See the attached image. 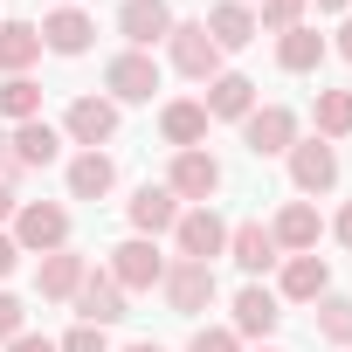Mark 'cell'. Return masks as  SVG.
<instances>
[{
  "label": "cell",
  "mask_w": 352,
  "mask_h": 352,
  "mask_svg": "<svg viewBox=\"0 0 352 352\" xmlns=\"http://www.w3.org/2000/svg\"><path fill=\"white\" fill-rule=\"evenodd\" d=\"M173 242H180V263H208L214 270V256H228V221L214 208H187L173 221Z\"/></svg>",
  "instance_id": "obj_1"
},
{
  "label": "cell",
  "mask_w": 352,
  "mask_h": 352,
  "mask_svg": "<svg viewBox=\"0 0 352 352\" xmlns=\"http://www.w3.org/2000/svg\"><path fill=\"white\" fill-rule=\"evenodd\" d=\"M166 49H173V69L194 76V83H214V76H221V49H214V35H208L201 21H173Z\"/></svg>",
  "instance_id": "obj_2"
},
{
  "label": "cell",
  "mask_w": 352,
  "mask_h": 352,
  "mask_svg": "<svg viewBox=\"0 0 352 352\" xmlns=\"http://www.w3.org/2000/svg\"><path fill=\"white\" fill-rule=\"evenodd\" d=\"M166 194H173V201H201V208H208V201L221 194V159H214V152H201V145H194V152H173Z\"/></svg>",
  "instance_id": "obj_3"
},
{
  "label": "cell",
  "mask_w": 352,
  "mask_h": 352,
  "mask_svg": "<svg viewBox=\"0 0 352 352\" xmlns=\"http://www.w3.org/2000/svg\"><path fill=\"white\" fill-rule=\"evenodd\" d=\"M14 249H42V256L69 249V214H63L56 201H28V208H14Z\"/></svg>",
  "instance_id": "obj_4"
},
{
  "label": "cell",
  "mask_w": 352,
  "mask_h": 352,
  "mask_svg": "<svg viewBox=\"0 0 352 352\" xmlns=\"http://www.w3.org/2000/svg\"><path fill=\"white\" fill-rule=\"evenodd\" d=\"M159 290H166L173 318H201V311L214 304V270H208V263H166Z\"/></svg>",
  "instance_id": "obj_5"
},
{
  "label": "cell",
  "mask_w": 352,
  "mask_h": 352,
  "mask_svg": "<svg viewBox=\"0 0 352 352\" xmlns=\"http://www.w3.org/2000/svg\"><path fill=\"white\" fill-rule=\"evenodd\" d=\"M242 145H249L256 159L290 152V145H297V111H290V104H263V111H249V118H242Z\"/></svg>",
  "instance_id": "obj_6"
},
{
  "label": "cell",
  "mask_w": 352,
  "mask_h": 352,
  "mask_svg": "<svg viewBox=\"0 0 352 352\" xmlns=\"http://www.w3.org/2000/svg\"><path fill=\"white\" fill-rule=\"evenodd\" d=\"M290 180H297V194H331V187H338V152H331V138H297V145H290Z\"/></svg>",
  "instance_id": "obj_7"
},
{
  "label": "cell",
  "mask_w": 352,
  "mask_h": 352,
  "mask_svg": "<svg viewBox=\"0 0 352 352\" xmlns=\"http://www.w3.org/2000/svg\"><path fill=\"white\" fill-rule=\"evenodd\" d=\"M104 83H111L118 104H152V90H159V63H152L145 49H124V56H111Z\"/></svg>",
  "instance_id": "obj_8"
},
{
  "label": "cell",
  "mask_w": 352,
  "mask_h": 352,
  "mask_svg": "<svg viewBox=\"0 0 352 352\" xmlns=\"http://www.w3.org/2000/svg\"><path fill=\"white\" fill-rule=\"evenodd\" d=\"M63 131H69L83 152H104V145L118 138V104H111V97H76L69 118H63Z\"/></svg>",
  "instance_id": "obj_9"
},
{
  "label": "cell",
  "mask_w": 352,
  "mask_h": 352,
  "mask_svg": "<svg viewBox=\"0 0 352 352\" xmlns=\"http://www.w3.org/2000/svg\"><path fill=\"white\" fill-rule=\"evenodd\" d=\"M159 276H166V256H159L145 235H131V242L111 249V283H118V290H152Z\"/></svg>",
  "instance_id": "obj_10"
},
{
  "label": "cell",
  "mask_w": 352,
  "mask_h": 352,
  "mask_svg": "<svg viewBox=\"0 0 352 352\" xmlns=\"http://www.w3.org/2000/svg\"><path fill=\"white\" fill-rule=\"evenodd\" d=\"M76 318H83V324H97V331L124 318V290L111 283V270H90V276L76 283Z\"/></svg>",
  "instance_id": "obj_11"
},
{
  "label": "cell",
  "mask_w": 352,
  "mask_h": 352,
  "mask_svg": "<svg viewBox=\"0 0 352 352\" xmlns=\"http://www.w3.org/2000/svg\"><path fill=\"white\" fill-rule=\"evenodd\" d=\"M118 28H124V42H131V49H152V42H166V35H173V8H166V0H124Z\"/></svg>",
  "instance_id": "obj_12"
},
{
  "label": "cell",
  "mask_w": 352,
  "mask_h": 352,
  "mask_svg": "<svg viewBox=\"0 0 352 352\" xmlns=\"http://www.w3.org/2000/svg\"><path fill=\"white\" fill-rule=\"evenodd\" d=\"M228 256H235V263H242L249 276H270L283 249H276V235H270L263 221H242V228H228Z\"/></svg>",
  "instance_id": "obj_13"
},
{
  "label": "cell",
  "mask_w": 352,
  "mask_h": 352,
  "mask_svg": "<svg viewBox=\"0 0 352 352\" xmlns=\"http://www.w3.org/2000/svg\"><path fill=\"white\" fill-rule=\"evenodd\" d=\"M276 318H283V297H276V290L249 283V290L235 297V338H270V331H276Z\"/></svg>",
  "instance_id": "obj_14"
},
{
  "label": "cell",
  "mask_w": 352,
  "mask_h": 352,
  "mask_svg": "<svg viewBox=\"0 0 352 352\" xmlns=\"http://www.w3.org/2000/svg\"><path fill=\"white\" fill-rule=\"evenodd\" d=\"M118 187V159L111 152H76L69 159V201H104Z\"/></svg>",
  "instance_id": "obj_15"
},
{
  "label": "cell",
  "mask_w": 352,
  "mask_h": 352,
  "mask_svg": "<svg viewBox=\"0 0 352 352\" xmlns=\"http://www.w3.org/2000/svg\"><path fill=\"white\" fill-rule=\"evenodd\" d=\"M201 28L214 35V49H221V56H228V49H249V42L263 35V28H256V8H242V0H221V8H214Z\"/></svg>",
  "instance_id": "obj_16"
},
{
  "label": "cell",
  "mask_w": 352,
  "mask_h": 352,
  "mask_svg": "<svg viewBox=\"0 0 352 352\" xmlns=\"http://www.w3.org/2000/svg\"><path fill=\"white\" fill-rule=\"evenodd\" d=\"M90 35H97V21H90L83 8H56V14L42 21V49H56V56H83Z\"/></svg>",
  "instance_id": "obj_17"
},
{
  "label": "cell",
  "mask_w": 352,
  "mask_h": 352,
  "mask_svg": "<svg viewBox=\"0 0 352 352\" xmlns=\"http://www.w3.org/2000/svg\"><path fill=\"white\" fill-rule=\"evenodd\" d=\"M270 235H276V249L311 256V249H318V235H324V221H318V208H311V201H290V208L276 214V228H270Z\"/></svg>",
  "instance_id": "obj_18"
},
{
  "label": "cell",
  "mask_w": 352,
  "mask_h": 352,
  "mask_svg": "<svg viewBox=\"0 0 352 352\" xmlns=\"http://www.w3.org/2000/svg\"><path fill=\"white\" fill-rule=\"evenodd\" d=\"M324 290H331V270H324V256H318V249L283 263V297H290V304H318Z\"/></svg>",
  "instance_id": "obj_19"
},
{
  "label": "cell",
  "mask_w": 352,
  "mask_h": 352,
  "mask_svg": "<svg viewBox=\"0 0 352 352\" xmlns=\"http://www.w3.org/2000/svg\"><path fill=\"white\" fill-rule=\"evenodd\" d=\"M35 56H42V28L35 21H0V76H28Z\"/></svg>",
  "instance_id": "obj_20"
},
{
  "label": "cell",
  "mask_w": 352,
  "mask_h": 352,
  "mask_svg": "<svg viewBox=\"0 0 352 352\" xmlns=\"http://www.w3.org/2000/svg\"><path fill=\"white\" fill-rule=\"evenodd\" d=\"M159 131H166L173 152H194V145L208 138V104H187V97L166 104V111H159Z\"/></svg>",
  "instance_id": "obj_21"
},
{
  "label": "cell",
  "mask_w": 352,
  "mask_h": 352,
  "mask_svg": "<svg viewBox=\"0 0 352 352\" xmlns=\"http://www.w3.org/2000/svg\"><path fill=\"white\" fill-rule=\"evenodd\" d=\"M249 111H256V83L242 69H221L208 83V118H249Z\"/></svg>",
  "instance_id": "obj_22"
},
{
  "label": "cell",
  "mask_w": 352,
  "mask_h": 352,
  "mask_svg": "<svg viewBox=\"0 0 352 352\" xmlns=\"http://www.w3.org/2000/svg\"><path fill=\"white\" fill-rule=\"evenodd\" d=\"M90 276V263L76 256V249H56V256H42V270H35V290L42 297H76V283Z\"/></svg>",
  "instance_id": "obj_23"
},
{
  "label": "cell",
  "mask_w": 352,
  "mask_h": 352,
  "mask_svg": "<svg viewBox=\"0 0 352 352\" xmlns=\"http://www.w3.org/2000/svg\"><path fill=\"white\" fill-rule=\"evenodd\" d=\"M173 221H180V201H173L166 187H138L131 194V228L138 235H166Z\"/></svg>",
  "instance_id": "obj_24"
},
{
  "label": "cell",
  "mask_w": 352,
  "mask_h": 352,
  "mask_svg": "<svg viewBox=\"0 0 352 352\" xmlns=\"http://www.w3.org/2000/svg\"><path fill=\"white\" fill-rule=\"evenodd\" d=\"M276 63H283L290 76H311V69L324 63V35H318V28H304V21H297V28H283V42H276Z\"/></svg>",
  "instance_id": "obj_25"
},
{
  "label": "cell",
  "mask_w": 352,
  "mask_h": 352,
  "mask_svg": "<svg viewBox=\"0 0 352 352\" xmlns=\"http://www.w3.org/2000/svg\"><path fill=\"white\" fill-rule=\"evenodd\" d=\"M14 159H21V166H56V159H63V138H56V124H42V118L14 124Z\"/></svg>",
  "instance_id": "obj_26"
},
{
  "label": "cell",
  "mask_w": 352,
  "mask_h": 352,
  "mask_svg": "<svg viewBox=\"0 0 352 352\" xmlns=\"http://www.w3.org/2000/svg\"><path fill=\"white\" fill-rule=\"evenodd\" d=\"M318 138H352V90H318Z\"/></svg>",
  "instance_id": "obj_27"
},
{
  "label": "cell",
  "mask_w": 352,
  "mask_h": 352,
  "mask_svg": "<svg viewBox=\"0 0 352 352\" xmlns=\"http://www.w3.org/2000/svg\"><path fill=\"white\" fill-rule=\"evenodd\" d=\"M0 118H14V124L42 118V83H28V76H8V83H0Z\"/></svg>",
  "instance_id": "obj_28"
},
{
  "label": "cell",
  "mask_w": 352,
  "mask_h": 352,
  "mask_svg": "<svg viewBox=\"0 0 352 352\" xmlns=\"http://www.w3.org/2000/svg\"><path fill=\"white\" fill-rule=\"evenodd\" d=\"M318 338H331V345H352V297H318Z\"/></svg>",
  "instance_id": "obj_29"
},
{
  "label": "cell",
  "mask_w": 352,
  "mask_h": 352,
  "mask_svg": "<svg viewBox=\"0 0 352 352\" xmlns=\"http://www.w3.org/2000/svg\"><path fill=\"white\" fill-rule=\"evenodd\" d=\"M297 14H304V0H263V14H256V28L283 35V28H297Z\"/></svg>",
  "instance_id": "obj_30"
},
{
  "label": "cell",
  "mask_w": 352,
  "mask_h": 352,
  "mask_svg": "<svg viewBox=\"0 0 352 352\" xmlns=\"http://www.w3.org/2000/svg\"><path fill=\"white\" fill-rule=\"evenodd\" d=\"M56 352H111V338H104L97 324H76V331H69V338H63Z\"/></svg>",
  "instance_id": "obj_31"
},
{
  "label": "cell",
  "mask_w": 352,
  "mask_h": 352,
  "mask_svg": "<svg viewBox=\"0 0 352 352\" xmlns=\"http://www.w3.org/2000/svg\"><path fill=\"white\" fill-rule=\"evenodd\" d=\"M21 318H28V311H21V297L0 290V345H14V338H21Z\"/></svg>",
  "instance_id": "obj_32"
},
{
  "label": "cell",
  "mask_w": 352,
  "mask_h": 352,
  "mask_svg": "<svg viewBox=\"0 0 352 352\" xmlns=\"http://www.w3.org/2000/svg\"><path fill=\"white\" fill-rule=\"evenodd\" d=\"M187 352H242V338H235V331H194Z\"/></svg>",
  "instance_id": "obj_33"
},
{
  "label": "cell",
  "mask_w": 352,
  "mask_h": 352,
  "mask_svg": "<svg viewBox=\"0 0 352 352\" xmlns=\"http://www.w3.org/2000/svg\"><path fill=\"white\" fill-rule=\"evenodd\" d=\"M21 180V159H14V131H0V187Z\"/></svg>",
  "instance_id": "obj_34"
},
{
  "label": "cell",
  "mask_w": 352,
  "mask_h": 352,
  "mask_svg": "<svg viewBox=\"0 0 352 352\" xmlns=\"http://www.w3.org/2000/svg\"><path fill=\"white\" fill-rule=\"evenodd\" d=\"M8 352H56V338H35V331H21V338H14Z\"/></svg>",
  "instance_id": "obj_35"
},
{
  "label": "cell",
  "mask_w": 352,
  "mask_h": 352,
  "mask_svg": "<svg viewBox=\"0 0 352 352\" xmlns=\"http://www.w3.org/2000/svg\"><path fill=\"white\" fill-rule=\"evenodd\" d=\"M14 263H21V249H14V235H0V276H8Z\"/></svg>",
  "instance_id": "obj_36"
},
{
  "label": "cell",
  "mask_w": 352,
  "mask_h": 352,
  "mask_svg": "<svg viewBox=\"0 0 352 352\" xmlns=\"http://www.w3.org/2000/svg\"><path fill=\"white\" fill-rule=\"evenodd\" d=\"M331 228H338V242H345V249H352V201H345V214H338V221H331Z\"/></svg>",
  "instance_id": "obj_37"
},
{
  "label": "cell",
  "mask_w": 352,
  "mask_h": 352,
  "mask_svg": "<svg viewBox=\"0 0 352 352\" xmlns=\"http://www.w3.org/2000/svg\"><path fill=\"white\" fill-rule=\"evenodd\" d=\"M338 56H345V63H352V21H345V28H338Z\"/></svg>",
  "instance_id": "obj_38"
},
{
  "label": "cell",
  "mask_w": 352,
  "mask_h": 352,
  "mask_svg": "<svg viewBox=\"0 0 352 352\" xmlns=\"http://www.w3.org/2000/svg\"><path fill=\"white\" fill-rule=\"evenodd\" d=\"M14 214V187H0V221H8Z\"/></svg>",
  "instance_id": "obj_39"
},
{
  "label": "cell",
  "mask_w": 352,
  "mask_h": 352,
  "mask_svg": "<svg viewBox=\"0 0 352 352\" xmlns=\"http://www.w3.org/2000/svg\"><path fill=\"white\" fill-rule=\"evenodd\" d=\"M124 352H166V345H152V338H138V345H124Z\"/></svg>",
  "instance_id": "obj_40"
},
{
  "label": "cell",
  "mask_w": 352,
  "mask_h": 352,
  "mask_svg": "<svg viewBox=\"0 0 352 352\" xmlns=\"http://www.w3.org/2000/svg\"><path fill=\"white\" fill-rule=\"evenodd\" d=\"M318 8H324V14H338V8H345V0H318Z\"/></svg>",
  "instance_id": "obj_41"
},
{
  "label": "cell",
  "mask_w": 352,
  "mask_h": 352,
  "mask_svg": "<svg viewBox=\"0 0 352 352\" xmlns=\"http://www.w3.org/2000/svg\"><path fill=\"white\" fill-rule=\"evenodd\" d=\"M263 352H276V345H263Z\"/></svg>",
  "instance_id": "obj_42"
},
{
  "label": "cell",
  "mask_w": 352,
  "mask_h": 352,
  "mask_svg": "<svg viewBox=\"0 0 352 352\" xmlns=\"http://www.w3.org/2000/svg\"><path fill=\"white\" fill-rule=\"evenodd\" d=\"M242 8H249V0H242Z\"/></svg>",
  "instance_id": "obj_43"
}]
</instances>
